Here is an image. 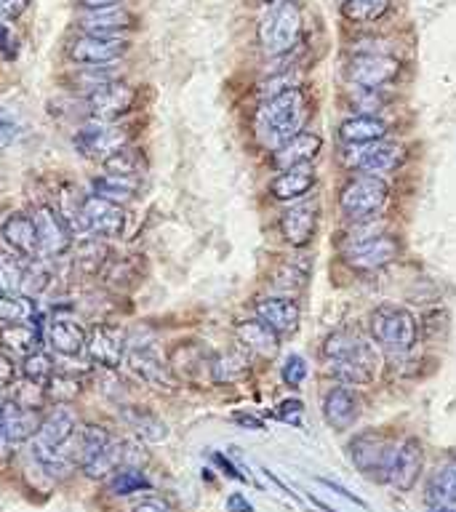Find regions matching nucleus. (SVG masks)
<instances>
[{
    "mask_svg": "<svg viewBox=\"0 0 456 512\" xmlns=\"http://www.w3.org/2000/svg\"><path fill=\"white\" fill-rule=\"evenodd\" d=\"M307 118H310L307 94L299 86L286 88V91L264 99L262 107L256 110V136L270 150H278L288 139L302 134Z\"/></svg>",
    "mask_w": 456,
    "mask_h": 512,
    "instance_id": "f03ea898",
    "label": "nucleus"
},
{
    "mask_svg": "<svg viewBox=\"0 0 456 512\" xmlns=\"http://www.w3.org/2000/svg\"><path fill=\"white\" fill-rule=\"evenodd\" d=\"M427 496L430 502H438V507H456V459L440 467L438 475L430 480Z\"/></svg>",
    "mask_w": 456,
    "mask_h": 512,
    "instance_id": "c9c22d12",
    "label": "nucleus"
},
{
    "mask_svg": "<svg viewBox=\"0 0 456 512\" xmlns=\"http://www.w3.org/2000/svg\"><path fill=\"white\" fill-rule=\"evenodd\" d=\"M86 352L94 366L104 368V371H118L123 366V355H126V336H123L120 328L96 323L88 331Z\"/></svg>",
    "mask_w": 456,
    "mask_h": 512,
    "instance_id": "dca6fc26",
    "label": "nucleus"
},
{
    "mask_svg": "<svg viewBox=\"0 0 456 512\" xmlns=\"http://www.w3.org/2000/svg\"><path fill=\"white\" fill-rule=\"evenodd\" d=\"M400 62L390 54H379V51H366V54H355L347 64V78L358 88L368 91H379L387 83L398 78Z\"/></svg>",
    "mask_w": 456,
    "mask_h": 512,
    "instance_id": "ddd939ff",
    "label": "nucleus"
},
{
    "mask_svg": "<svg viewBox=\"0 0 456 512\" xmlns=\"http://www.w3.org/2000/svg\"><path fill=\"white\" fill-rule=\"evenodd\" d=\"M123 422L131 432H134L136 438H142L144 443H163L168 438V427L166 422L155 416L152 411L142 406H126L123 408Z\"/></svg>",
    "mask_w": 456,
    "mask_h": 512,
    "instance_id": "2f4dec72",
    "label": "nucleus"
},
{
    "mask_svg": "<svg viewBox=\"0 0 456 512\" xmlns=\"http://www.w3.org/2000/svg\"><path fill=\"white\" fill-rule=\"evenodd\" d=\"M384 136H387V123L376 115H352L339 126V139L347 147H368L384 142Z\"/></svg>",
    "mask_w": 456,
    "mask_h": 512,
    "instance_id": "a878e982",
    "label": "nucleus"
},
{
    "mask_svg": "<svg viewBox=\"0 0 456 512\" xmlns=\"http://www.w3.org/2000/svg\"><path fill=\"white\" fill-rule=\"evenodd\" d=\"M272 283H275V288H278V291H286V294L288 291H299V288L307 283V267H304V264L299 267L296 262L280 264Z\"/></svg>",
    "mask_w": 456,
    "mask_h": 512,
    "instance_id": "37998d69",
    "label": "nucleus"
},
{
    "mask_svg": "<svg viewBox=\"0 0 456 512\" xmlns=\"http://www.w3.org/2000/svg\"><path fill=\"white\" fill-rule=\"evenodd\" d=\"M115 438L110 430H104L102 424H83L75 430V438L70 443V456L72 462L83 467L86 462H91L99 451H102L110 440Z\"/></svg>",
    "mask_w": 456,
    "mask_h": 512,
    "instance_id": "7c9ffc66",
    "label": "nucleus"
},
{
    "mask_svg": "<svg viewBox=\"0 0 456 512\" xmlns=\"http://www.w3.org/2000/svg\"><path fill=\"white\" fill-rule=\"evenodd\" d=\"M142 190V179L139 176H123V174H102L91 179V195L96 198L110 200V203H128L134 200Z\"/></svg>",
    "mask_w": 456,
    "mask_h": 512,
    "instance_id": "c756f323",
    "label": "nucleus"
},
{
    "mask_svg": "<svg viewBox=\"0 0 456 512\" xmlns=\"http://www.w3.org/2000/svg\"><path fill=\"white\" fill-rule=\"evenodd\" d=\"M214 462L219 464V467H222V470H224V475H230V478H238V480H246V475H243V472H240L238 467H235V464H232L230 459H227V456H222V454H214Z\"/></svg>",
    "mask_w": 456,
    "mask_h": 512,
    "instance_id": "6e6d98bb",
    "label": "nucleus"
},
{
    "mask_svg": "<svg viewBox=\"0 0 456 512\" xmlns=\"http://www.w3.org/2000/svg\"><path fill=\"white\" fill-rule=\"evenodd\" d=\"M123 363L131 374L144 382L152 390L160 392H174L176 390V374L168 366V360H163V355L158 352L155 342L150 339H139V336H131L126 339V355H123Z\"/></svg>",
    "mask_w": 456,
    "mask_h": 512,
    "instance_id": "423d86ee",
    "label": "nucleus"
},
{
    "mask_svg": "<svg viewBox=\"0 0 456 512\" xmlns=\"http://www.w3.org/2000/svg\"><path fill=\"white\" fill-rule=\"evenodd\" d=\"M123 0H78L80 8L86 11H107V8H120Z\"/></svg>",
    "mask_w": 456,
    "mask_h": 512,
    "instance_id": "5fc2aeb1",
    "label": "nucleus"
},
{
    "mask_svg": "<svg viewBox=\"0 0 456 512\" xmlns=\"http://www.w3.org/2000/svg\"><path fill=\"white\" fill-rule=\"evenodd\" d=\"M315 480H318L320 486H326V488H331V491H336V494L342 496V499H347V502L358 504V507H366V502H363V499H360V496L350 494V491H347V488H344V486H339V483H336V480H328V478H315Z\"/></svg>",
    "mask_w": 456,
    "mask_h": 512,
    "instance_id": "603ef678",
    "label": "nucleus"
},
{
    "mask_svg": "<svg viewBox=\"0 0 456 512\" xmlns=\"http://www.w3.org/2000/svg\"><path fill=\"white\" fill-rule=\"evenodd\" d=\"M320 147H323V139H320L318 134L302 131V134H296L294 139H288L283 147L275 150L272 163H275L278 171H291V168L310 166L312 160L318 158Z\"/></svg>",
    "mask_w": 456,
    "mask_h": 512,
    "instance_id": "b1692460",
    "label": "nucleus"
},
{
    "mask_svg": "<svg viewBox=\"0 0 456 512\" xmlns=\"http://www.w3.org/2000/svg\"><path fill=\"white\" fill-rule=\"evenodd\" d=\"M315 182H318V176H315L312 166L280 171V174L270 182V195L275 200H283V203H288V200H299L315 187Z\"/></svg>",
    "mask_w": 456,
    "mask_h": 512,
    "instance_id": "c85d7f7f",
    "label": "nucleus"
},
{
    "mask_svg": "<svg viewBox=\"0 0 456 512\" xmlns=\"http://www.w3.org/2000/svg\"><path fill=\"white\" fill-rule=\"evenodd\" d=\"M259 3H275V0H259Z\"/></svg>",
    "mask_w": 456,
    "mask_h": 512,
    "instance_id": "052dcab7",
    "label": "nucleus"
},
{
    "mask_svg": "<svg viewBox=\"0 0 456 512\" xmlns=\"http://www.w3.org/2000/svg\"><path fill=\"white\" fill-rule=\"evenodd\" d=\"M398 251V240L387 235V232H376V235H360V238L347 240L342 248V256L352 270L371 272L382 270L390 262H395Z\"/></svg>",
    "mask_w": 456,
    "mask_h": 512,
    "instance_id": "6e6552de",
    "label": "nucleus"
},
{
    "mask_svg": "<svg viewBox=\"0 0 456 512\" xmlns=\"http://www.w3.org/2000/svg\"><path fill=\"white\" fill-rule=\"evenodd\" d=\"M128 51V43L120 38H96V35H78L67 46L70 62L83 67H107L120 62Z\"/></svg>",
    "mask_w": 456,
    "mask_h": 512,
    "instance_id": "2eb2a0df",
    "label": "nucleus"
},
{
    "mask_svg": "<svg viewBox=\"0 0 456 512\" xmlns=\"http://www.w3.org/2000/svg\"><path fill=\"white\" fill-rule=\"evenodd\" d=\"M235 336H238V342L246 350L264 355V358H272L280 350V336L259 318L240 320L238 326H235Z\"/></svg>",
    "mask_w": 456,
    "mask_h": 512,
    "instance_id": "cd10ccee",
    "label": "nucleus"
},
{
    "mask_svg": "<svg viewBox=\"0 0 456 512\" xmlns=\"http://www.w3.org/2000/svg\"><path fill=\"white\" fill-rule=\"evenodd\" d=\"M390 446V440L382 438L379 432H358V435L347 443V456H350V462L355 464L358 472H363L368 480H382L384 462H387Z\"/></svg>",
    "mask_w": 456,
    "mask_h": 512,
    "instance_id": "4468645a",
    "label": "nucleus"
},
{
    "mask_svg": "<svg viewBox=\"0 0 456 512\" xmlns=\"http://www.w3.org/2000/svg\"><path fill=\"white\" fill-rule=\"evenodd\" d=\"M16 379V366L14 360L8 358L6 352H0V392L6 390V387H11Z\"/></svg>",
    "mask_w": 456,
    "mask_h": 512,
    "instance_id": "8fccbe9b",
    "label": "nucleus"
},
{
    "mask_svg": "<svg viewBox=\"0 0 456 512\" xmlns=\"http://www.w3.org/2000/svg\"><path fill=\"white\" fill-rule=\"evenodd\" d=\"M32 222H35V230H38V259L54 262V259H62L64 254H70L72 227L56 208H51L48 203H40L32 211Z\"/></svg>",
    "mask_w": 456,
    "mask_h": 512,
    "instance_id": "9d476101",
    "label": "nucleus"
},
{
    "mask_svg": "<svg viewBox=\"0 0 456 512\" xmlns=\"http://www.w3.org/2000/svg\"><path fill=\"white\" fill-rule=\"evenodd\" d=\"M392 0H342V14L352 22H376L390 11Z\"/></svg>",
    "mask_w": 456,
    "mask_h": 512,
    "instance_id": "a19ab883",
    "label": "nucleus"
},
{
    "mask_svg": "<svg viewBox=\"0 0 456 512\" xmlns=\"http://www.w3.org/2000/svg\"><path fill=\"white\" fill-rule=\"evenodd\" d=\"M3 403H6V400H3V395H0V414H3Z\"/></svg>",
    "mask_w": 456,
    "mask_h": 512,
    "instance_id": "bf43d9fd",
    "label": "nucleus"
},
{
    "mask_svg": "<svg viewBox=\"0 0 456 512\" xmlns=\"http://www.w3.org/2000/svg\"><path fill=\"white\" fill-rule=\"evenodd\" d=\"M131 512H171V504L166 499H160V496H147L142 502H136Z\"/></svg>",
    "mask_w": 456,
    "mask_h": 512,
    "instance_id": "3c124183",
    "label": "nucleus"
},
{
    "mask_svg": "<svg viewBox=\"0 0 456 512\" xmlns=\"http://www.w3.org/2000/svg\"><path fill=\"white\" fill-rule=\"evenodd\" d=\"M323 355H326L328 374L347 387H363V384L374 382L379 355H376L374 344L358 331H352V328L334 331L323 342Z\"/></svg>",
    "mask_w": 456,
    "mask_h": 512,
    "instance_id": "f257e3e1",
    "label": "nucleus"
},
{
    "mask_svg": "<svg viewBox=\"0 0 456 512\" xmlns=\"http://www.w3.org/2000/svg\"><path fill=\"white\" fill-rule=\"evenodd\" d=\"M0 51H3L8 59L16 56V51H19V38H16L14 32H11V27L3 22H0Z\"/></svg>",
    "mask_w": 456,
    "mask_h": 512,
    "instance_id": "09e8293b",
    "label": "nucleus"
},
{
    "mask_svg": "<svg viewBox=\"0 0 456 512\" xmlns=\"http://www.w3.org/2000/svg\"><path fill=\"white\" fill-rule=\"evenodd\" d=\"M355 155L347 158V163L355 168H360L363 174H371V176H384L395 171V168L403 166V160H406V152L403 147L392 142H376V144H368L363 150H352Z\"/></svg>",
    "mask_w": 456,
    "mask_h": 512,
    "instance_id": "6ab92c4d",
    "label": "nucleus"
},
{
    "mask_svg": "<svg viewBox=\"0 0 456 512\" xmlns=\"http://www.w3.org/2000/svg\"><path fill=\"white\" fill-rule=\"evenodd\" d=\"M46 334L48 344L54 347V352L64 355V358H78L80 352L86 350L88 331L70 315H56V318L48 320Z\"/></svg>",
    "mask_w": 456,
    "mask_h": 512,
    "instance_id": "5701e85b",
    "label": "nucleus"
},
{
    "mask_svg": "<svg viewBox=\"0 0 456 512\" xmlns=\"http://www.w3.org/2000/svg\"><path fill=\"white\" fill-rule=\"evenodd\" d=\"M368 334L387 355L403 358L419 344V320L398 304H382L368 315Z\"/></svg>",
    "mask_w": 456,
    "mask_h": 512,
    "instance_id": "7ed1b4c3",
    "label": "nucleus"
},
{
    "mask_svg": "<svg viewBox=\"0 0 456 512\" xmlns=\"http://www.w3.org/2000/svg\"><path fill=\"white\" fill-rule=\"evenodd\" d=\"M24 272H27V259L0 251V294H22Z\"/></svg>",
    "mask_w": 456,
    "mask_h": 512,
    "instance_id": "e433bc0d",
    "label": "nucleus"
},
{
    "mask_svg": "<svg viewBox=\"0 0 456 512\" xmlns=\"http://www.w3.org/2000/svg\"><path fill=\"white\" fill-rule=\"evenodd\" d=\"M430 512H456V507H435V510Z\"/></svg>",
    "mask_w": 456,
    "mask_h": 512,
    "instance_id": "13d9d810",
    "label": "nucleus"
},
{
    "mask_svg": "<svg viewBox=\"0 0 456 512\" xmlns=\"http://www.w3.org/2000/svg\"><path fill=\"white\" fill-rule=\"evenodd\" d=\"M315 227H318V206L315 203H296L280 216V232H283L288 246L294 248L307 246L315 235Z\"/></svg>",
    "mask_w": 456,
    "mask_h": 512,
    "instance_id": "4be33fe9",
    "label": "nucleus"
},
{
    "mask_svg": "<svg viewBox=\"0 0 456 512\" xmlns=\"http://www.w3.org/2000/svg\"><path fill=\"white\" fill-rule=\"evenodd\" d=\"M254 310L256 318L267 323L278 336H291L299 328V320H302L299 304L294 299H288V296H264L254 304Z\"/></svg>",
    "mask_w": 456,
    "mask_h": 512,
    "instance_id": "412c9836",
    "label": "nucleus"
},
{
    "mask_svg": "<svg viewBox=\"0 0 456 512\" xmlns=\"http://www.w3.org/2000/svg\"><path fill=\"white\" fill-rule=\"evenodd\" d=\"M56 374V363L54 358L43 350H35L32 355L22 360V376L27 379L30 384H38L40 390L46 387L48 379Z\"/></svg>",
    "mask_w": 456,
    "mask_h": 512,
    "instance_id": "ea45409f",
    "label": "nucleus"
},
{
    "mask_svg": "<svg viewBox=\"0 0 456 512\" xmlns=\"http://www.w3.org/2000/svg\"><path fill=\"white\" fill-rule=\"evenodd\" d=\"M136 102V91L128 86L126 80H110L104 86L94 88L91 94H86V110L96 123H115L123 115L131 112Z\"/></svg>",
    "mask_w": 456,
    "mask_h": 512,
    "instance_id": "f8f14e48",
    "label": "nucleus"
},
{
    "mask_svg": "<svg viewBox=\"0 0 456 512\" xmlns=\"http://www.w3.org/2000/svg\"><path fill=\"white\" fill-rule=\"evenodd\" d=\"M40 342H43V331L32 323H11L0 328V347L22 358L40 350Z\"/></svg>",
    "mask_w": 456,
    "mask_h": 512,
    "instance_id": "473e14b6",
    "label": "nucleus"
},
{
    "mask_svg": "<svg viewBox=\"0 0 456 512\" xmlns=\"http://www.w3.org/2000/svg\"><path fill=\"white\" fill-rule=\"evenodd\" d=\"M208 374H211V379L219 384L240 382V379L248 374V358L238 350L219 352V355H214V358H211V368H208Z\"/></svg>",
    "mask_w": 456,
    "mask_h": 512,
    "instance_id": "72a5a7b5",
    "label": "nucleus"
},
{
    "mask_svg": "<svg viewBox=\"0 0 456 512\" xmlns=\"http://www.w3.org/2000/svg\"><path fill=\"white\" fill-rule=\"evenodd\" d=\"M302 411H304L302 400H296V398L283 400V403L278 406V416L288 424H299V419H302Z\"/></svg>",
    "mask_w": 456,
    "mask_h": 512,
    "instance_id": "49530a36",
    "label": "nucleus"
},
{
    "mask_svg": "<svg viewBox=\"0 0 456 512\" xmlns=\"http://www.w3.org/2000/svg\"><path fill=\"white\" fill-rule=\"evenodd\" d=\"M142 166H144L142 158H139V152H136L134 147H123V150L115 152V155L104 163L107 174H123V176H139Z\"/></svg>",
    "mask_w": 456,
    "mask_h": 512,
    "instance_id": "79ce46f5",
    "label": "nucleus"
},
{
    "mask_svg": "<svg viewBox=\"0 0 456 512\" xmlns=\"http://www.w3.org/2000/svg\"><path fill=\"white\" fill-rule=\"evenodd\" d=\"M22 134V126L19 120L14 118V112H8L6 107H0V147H8L11 142H16Z\"/></svg>",
    "mask_w": 456,
    "mask_h": 512,
    "instance_id": "a18cd8bd",
    "label": "nucleus"
},
{
    "mask_svg": "<svg viewBox=\"0 0 456 512\" xmlns=\"http://www.w3.org/2000/svg\"><path fill=\"white\" fill-rule=\"evenodd\" d=\"M43 414L40 408L24 406L19 400H6L3 403V414H0V438H6L8 443H27L35 438Z\"/></svg>",
    "mask_w": 456,
    "mask_h": 512,
    "instance_id": "f3484780",
    "label": "nucleus"
},
{
    "mask_svg": "<svg viewBox=\"0 0 456 512\" xmlns=\"http://www.w3.org/2000/svg\"><path fill=\"white\" fill-rule=\"evenodd\" d=\"M150 478L144 475L136 464L131 467H123L118 470L115 475L110 478V491L115 496H134V494H142V491H150Z\"/></svg>",
    "mask_w": 456,
    "mask_h": 512,
    "instance_id": "4c0bfd02",
    "label": "nucleus"
},
{
    "mask_svg": "<svg viewBox=\"0 0 456 512\" xmlns=\"http://www.w3.org/2000/svg\"><path fill=\"white\" fill-rule=\"evenodd\" d=\"M387 195H390V187L382 176H352L339 192V211L347 222H368L382 211Z\"/></svg>",
    "mask_w": 456,
    "mask_h": 512,
    "instance_id": "39448f33",
    "label": "nucleus"
},
{
    "mask_svg": "<svg viewBox=\"0 0 456 512\" xmlns=\"http://www.w3.org/2000/svg\"><path fill=\"white\" fill-rule=\"evenodd\" d=\"M126 222V206L96 198V195H83L72 227H78V230H83L86 235H91L96 240H112L123 235Z\"/></svg>",
    "mask_w": 456,
    "mask_h": 512,
    "instance_id": "0eeeda50",
    "label": "nucleus"
},
{
    "mask_svg": "<svg viewBox=\"0 0 456 512\" xmlns=\"http://www.w3.org/2000/svg\"><path fill=\"white\" fill-rule=\"evenodd\" d=\"M280 376L288 387H299V384L307 379V363H304L302 355H288L283 360V368H280Z\"/></svg>",
    "mask_w": 456,
    "mask_h": 512,
    "instance_id": "c03bdc74",
    "label": "nucleus"
},
{
    "mask_svg": "<svg viewBox=\"0 0 456 512\" xmlns=\"http://www.w3.org/2000/svg\"><path fill=\"white\" fill-rule=\"evenodd\" d=\"M80 392H83V382H80V379H75V376L54 374L48 379L46 387H43V398L51 400L54 406H70Z\"/></svg>",
    "mask_w": 456,
    "mask_h": 512,
    "instance_id": "58836bf2",
    "label": "nucleus"
},
{
    "mask_svg": "<svg viewBox=\"0 0 456 512\" xmlns=\"http://www.w3.org/2000/svg\"><path fill=\"white\" fill-rule=\"evenodd\" d=\"M0 238L8 246V251L22 259H38V230L32 222V214L27 211H14L6 216V222L0 227Z\"/></svg>",
    "mask_w": 456,
    "mask_h": 512,
    "instance_id": "aec40b11",
    "label": "nucleus"
},
{
    "mask_svg": "<svg viewBox=\"0 0 456 512\" xmlns=\"http://www.w3.org/2000/svg\"><path fill=\"white\" fill-rule=\"evenodd\" d=\"M302 6L299 0H278L259 24V43L270 56H286L302 38Z\"/></svg>",
    "mask_w": 456,
    "mask_h": 512,
    "instance_id": "20e7f679",
    "label": "nucleus"
},
{
    "mask_svg": "<svg viewBox=\"0 0 456 512\" xmlns=\"http://www.w3.org/2000/svg\"><path fill=\"white\" fill-rule=\"evenodd\" d=\"M134 24V16L126 8H107V11H86L80 19L83 35H96V38H118V32L128 30Z\"/></svg>",
    "mask_w": 456,
    "mask_h": 512,
    "instance_id": "bb28decb",
    "label": "nucleus"
},
{
    "mask_svg": "<svg viewBox=\"0 0 456 512\" xmlns=\"http://www.w3.org/2000/svg\"><path fill=\"white\" fill-rule=\"evenodd\" d=\"M123 467H131V462H128V443L120 438H112L110 443H107L91 462L83 464L80 470H83V475L91 480H110L112 475L118 470H123Z\"/></svg>",
    "mask_w": 456,
    "mask_h": 512,
    "instance_id": "393cba45",
    "label": "nucleus"
},
{
    "mask_svg": "<svg viewBox=\"0 0 456 512\" xmlns=\"http://www.w3.org/2000/svg\"><path fill=\"white\" fill-rule=\"evenodd\" d=\"M227 512H254V504L248 502L243 494H230L227 496V502H224Z\"/></svg>",
    "mask_w": 456,
    "mask_h": 512,
    "instance_id": "864d4df0",
    "label": "nucleus"
},
{
    "mask_svg": "<svg viewBox=\"0 0 456 512\" xmlns=\"http://www.w3.org/2000/svg\"><path fill=\"white\" fill-rule=\"evenodd\" d=\"M38 315V307L30 296L24 294H0V323H32Z\"/></svg>",
    "mask_w": 456,
    "mask_h": 512,
    "instance_id": "f704fd0d",
    "label": "nucleus"
},
{
    "mask_svg": "<svg viewBox=\"0 0 456 512\" xmlns=\"http://www.w3.org/2000/svg\"><path fill=\"white\" fill-rule=\"evenodd\" d=\"M360 395L347 384H336L323 395V419L331 430L344 432L358 422Z\"/></svg>",
    "mask_w": 456,
    "mask_h": 512,
    "instance_id": "a211bd4d",
    "label": "nucleus"
},
{
    "mask_svg": "<svg viewBox=\"0 0 456 512\" xmlns=\"http://www.w3.org/2000/svg\"><path fill=\"white\" fill-rule=\"evenodd\" d=\"M27 6H30V0H0V22L6 24L16 16H22Z\"/></svg>",
    "mask_w": 456,
    "mask_h": 512,
    "instance_id": "de8ad7c7",
    "label": "nucleus"
},
{
    "mask_svg": "<svg viewBox=\"0 0 456 512\" xmlns=\"http://www.w3.org/2000/svg\"><path fill=\"white\" fill-rule=\"evenodd\" d=\"M72 147L83 158L107 163L115 152L128 147V134L123 128L112 126V123H96L94 120V123H86V126H80L75 131Z\"/></svg>",
    "mask_w": 456,
    "mask_h": 512,
    "instance_id": "9b49d317",
    "label": "nucleus"
},
{
    "mask_svg": "<svg viewBox=\"0 0 456 512\" xmlns=\"http://www.w3.org/2000/svg\"><path fill=\"white\" fill-rule=\"evenodd\" d=\"M424 467V451L416 438H403L398 443H392L387 462H384L382 483L398 488V491H411L416 486V480L422 475Z\"/></svg>",
    "mask_w": 456,
    "mask_h": 512,
    "instance_id": "1a4fd4ad",
    "label": "nucleus"
},
{
    "mask_svg": "<svg viewBox=\"0 0 456 512\" xmlns=\"http://www.w3.org/2000/svg\"><path fill=\"white\" fill-rule=\"evenodd\" d=\"M235 422L243 424V427H251V430H264V424L256 419V416H248V414H235L232 416Z\"/></svg>",
    "mask_w": 456,
    "mask_h": 512,
    "instance_id": "4d7b16f0",
    "label": "nucleus"
}]
</instances>
